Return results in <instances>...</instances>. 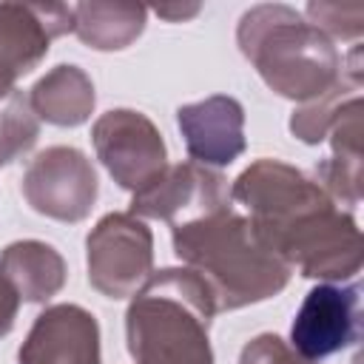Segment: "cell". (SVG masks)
Returning a JSON list of instances; mask_svg holds the SVG:
<instances>
[{
    "instance_id": "14",
    "label": "cell",
    "mask_w": 364,
    "mask_h": 364,
    "mask_svg": "<svg viewBox=\"0 0 364 364\" xmlns=\"http://www.w3.org/2000/svg\"><path fill=\"white\" fill-rule=\"evenodd\" d=\"M28 102L37 119L57 128H77L91 119L97 91L91 77L80 65L60 63L31 85Z\"/></svg>"
},
{
    "instance_id": "6",
    "label": "cell",
    "mask_w": 364,
    "mask_h": 364,
    "mask_svg": "<svg viewBox=\"0 0 364 364\" xmlns=\"http://www.w3.org/2000/svg\"><path fill=\"white\" fill-rule=\"evenodd\" d=\"M20 188L31 210L71 225L91 213L100 179L91 159L80 148L51 145L26 165Z\"/></svg>"
},
{
    "instance_id": "18",
    "label": "cell",
    "mask_w": 364,
    "mask_h": 364,
    "mask_svg": "<svg viewBox=\"0 0 364 364\" xmlns=\"http://www.w3.org/2000/svg\"><path fill=\"white\" fill-rule=\"evenodd\" d=\"M37 136L40 119L28 102V94L14 88L6 100H0V168L28 154Z\"/></svg>"
},
{
    "instance_id": "19",
    "label": "cell",
    "mask_w": 364,
    "mask_h": 364,
    "mask_svg": "<svg viewBox=\"0 0 364 364\" xmlns=\"http://www.w3.org/2000/svg\"><path fill=\"white\" fill-rule=\"evenodd\" d=\"M310 26H316L330 40L358 43L364 31V9L361 6H338V3H307L301 14Z\"/></svg>"
},
{
    "instance_id": "4",
    "label": "cell",
    "mask_w": 364,
    "mask_h": 364,
    "mask_svg": "<svg viewBox=\"0 0 364 364\" xmlns=\"http://www.w3.org/2000/svg\"><path fill=\"white\" fill-rule=\"evenodd\" d=\"M267 247L304 279L344 284L361 273V230L353 210L324 199L284 222Z\"/></svg>"
},
{
    "instance_id": "23",
    "label": "cell",
    "mask_w": 364,
    "mask_h": 364,
    "mask_svg": "<svg viewBox=\"0 0 364 364\" xmlns=\"http://www.w3.org/2000/svg\"><path fill=\"white\" fill-rule=\"evenodd\" d=\"M353 364H358V358H355V361H353Z\"/></svg>"
},
{
    "instance_id": "9",
    "label": "cell",
    "mask_w": 364,
    "mask_h": 364,
    "mask_svg": "<svg viewBox=\"0 0 364 364\" xmlns=\"http://www.w3.org/2000/svg\"><path fill=\"white\" fill-rule=\"evenodd\" d=\"M361 338V287L321 282L301 299L293 324L290 347L307 358L321 361L353 347Z\"/></svg>"
},
{
    "instance_id": "3",
    "label": "cell",
    "mask_w": 364,
    "mask_h": 364,
    "mask_svg": "<svg viewBox=\"0 0 364 364\" xmlns=\"http://www.w3.org/2000/svg\"><path fill=\"white\" fill-rule=\"evenodd\" d=\"M236 43L264 85L299 105L318 100L344 74L336 43L284 3H259L239 17Z\"/></svg>"
},
{
    "instance_id": "11",
    "label": "cell",
    "mask_w": 364,
    "mask_h": 364,
    "mask_svg": "<svg viewBox=\"0 0 364 364\" xmlns=\"http://www.w3.org/2000/svg\"><path fill=\"white\" fill-rule=\"evenodd\" d=\"M176 125L191 162L205 168H225L236 162L245 142V108L236 97L213 94L199 102L176 108Z\"/></svg>"
},
{
    "instance_id": "17",
    "label": "cell",
    "mask_w": 364,
    "mask_h": 364,
    "mask_svg": "<svg viewBox=\"0 0 364 364\" xmlns=\"http://www.w3.org/2000/svg\"><path fill=\"white\" fill-rule=\"evenodd\" d=\"M361 94V46L355 43L350 48V54L344 57V74L338 80V85H333L327 94H321L318 100H310L304 105H299L290 114V134L296 139H301L304 145H318L327 139V131L333 125V119L338 117L341 105L350 97Z\"/></svg>"
},
{
    "instance_id": "21",
    "label": "cell",
    "mask_w": 364,
    "mask_h": 364,
    "mask_svg": "<svg viewBox=\"0 0 364 364\" xmlns=\"http://www.w3.org/2000/svg\"><path fill=\"white\" fill-rule=\"evenodd\" d=\"M17 310H20V296H17V290L0 276V338L14 330Z\"/></svg>"
},
{
    "instance_id": "8",
    "label": "cell",
    "mask_w": 364,
    "mask_h": 364,
    "mask_svg": "<svg viewBox=\"0 0 364 364\" xmlns=\"http://www.w3.org/2000/svg\"><path fill=\"white\" fill-rule=\"evenodd\" d=\"M225 208H230V191L228 179L216 168H205L199 162H176L131 196L128 213L136 219H159L176 228Z\"/></svg>"
},
{
    "instance_id": "2",
    "label": "cell",
    "mask_w": 364,
    "mask_h": 364,
    "mask_svg": "<svg viewBox=\"0 0 364 364\" xmlns=\"http://www.w3.org/2000/svg\"><path fill=\"white\" fill-rule=\"evenodd\" d=\"M210 287L188 267H165L131 296L125 341L134 364H213Z\"/></svg>"
},
{
    "instance_id": "15",
    "label": "cell",
    "mask_w": 364,
    "mask_h": 364,
    "mask_svg": "<svg viewBox=\"0 0 364 364\" xmlns=\"http://www.w3.org/2000/svg\"><path fill=\"white\" fill-rule=\"evenodd\" d=\"M0 276L17 290L20 301L46 304L65 284V259L57 247L40 239H20L3 247Z\"/></svg>"
},
{
    "instance_id": "16",
    "label": "cell",
    "mask_w": 364,
    "mask_h": 364,
    "mask_svg": "<svg viewBox=\"0 0 364 364\" xmlns=\"http://www.w3.org/2000/svg\"><path fill=\"white\" fill-rule=\"evenodd\" d=\"M74 34L94 51H122L142 31L148 20L145 6L134 3H74Z\"/></svg>"
},
{
    "instance_id": "5",
    "label": "cell",
    "mask_w": 364,
    "mask_h": 364,
    "mask_svg": "<svg viewBox=\"0 0 364 364\" xmlns=\"http://www.w3.org/2000/svg\"><path fill=\"white\" fill-rule=\"evenodd\" d=\"M88 282L105 299H131L154 273V233L134 213H105L85 239Z\"/></svg>"
},
{
    "instance_id": "13",
    "label": "cell",
    "mask_w": 364,
    "mask_h": 364,
    "mask_svg": "<svg viewBox=\"0 0 364 364\" xmlns=\"http://www.w3.org/2000/svg\"><path fill=\"white\" fill-rule=\"evenodd\" d=\"M327 139L333 151L316 165L313 179L338 208L353 210L361 202V94L341 105Z\"/></svg>"
},
{
    "instance_id": "12",
    "label": "cell",
    "mask_w": 364,
    "mask_h": 364,
    "mask_svg": "<svg viewBox=\"0 0 364 364\" xmlns=\"http://www.w3.org/2000/svg\"><path fill=\"white\" fill-rule=\"evenodd\" d=\"M100 324L80 304L46 307L17 350V364H100Z\"/></svg>"
},
{
    "instance_id": "1",
    "label": "cell",
    "mask_w": 364,
    "mask_h": 364,
    "mask_svg": "<svg viewBox=\"0 0 364 364\" xmlns=\"http://www.w3.org/2000/svg\"><path fill=\"white\" fill-rule=\"evenodd\" d=\"M171 242L176 259L210 287L216 313L267 301L293 276L290 264L256 236L250 219L233 205L171 228Z\"/></svg>"
},
{
    "instance_id": "20",
    "label": "cell",
    "mask_w": 364,
    "mask_h": 364,
    "mask_svg": "<svg viewBox=\"0 0 364 364\" xmlns=\"http://www.w3.org/2000/svg\"><path fill=\"white\" fill-rule=\"evenodd\" d=\"M239 364H316V361L301 358L284 338L273 333H262L242 347Z\"/></svg>"
},
{
    "instance_id": "22",
    "label": "cell",
    "mask_w": 364,
    "mask_h": 364,
    "mask_svg": "<svg viewBox=\"0 0 364 364\" xmlns=\"http://www.w3.org/2000/svg\"><path fill=\"white\" fill-rule=\"evenodd\" d=\"M159 17H165V20H171V23H182V20H188V17H196L199 11H202V6L199 3H193V6H156L154 9Z\"/></svg>"
},
{
    "instance_id": "7",
    "label": "cell",
    "mask_w": 364,
    "mask_h": 364,
    "mask_svg": "<svg viewBox=\"0 0 364 364\" xmlns=\"http://www.w3.org/2000/svg\"><path fill=\"white\" fill-rule=\"evenodd\" d=\"M91 142L111 179L131 193L151 185L168 168L165 139L142 111H105L91 128Z\"/></svg>"
},
{
    "instance_id": "10",
    "label": "cell",
    "mask_w": 364,
    "mask_h": 364,
    "mask_svg": "<svg viewBox=\"0 0 364 364\" xmlns=\"http://www.w3.org/2000/svg\"><path fill=\"white\" fill-rule=\"evenodd\" d=\"M68 31L74 17L65 3H0V100L46 60L51 40Z\"/></svg>"
}]
</instances>
